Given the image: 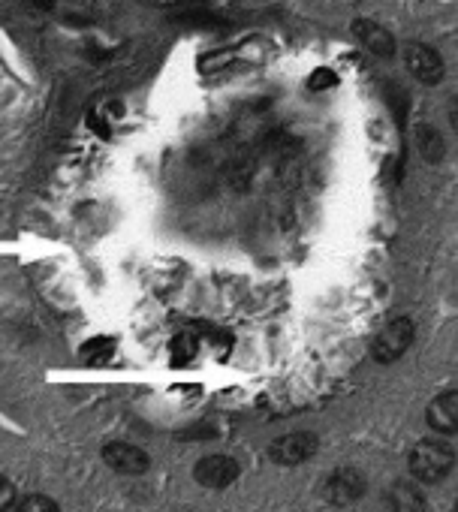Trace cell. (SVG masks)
Segmentation results:
<instances>
[{
  "label": "cell",
  "mask_w": 458,
  "mask_h": 512,
  "mask_svg": "<svg viewBox=\"0 0 458 512\" xmlns=\"http://www.w3.org/2000/svg\"><path fill=\"white\" fill-rule=\"evenodd\" d=\"M16 503H19V497H16V485H13V479L0 473V512L16 509Z\"/></svg>",
  "instance_id": "16"
},
{
  "label": "cell",
  "mask_w": 458,
  "mask_h": 512,
  "mask_svg": "<svg viewBox=\"0 0 458 512\" xmlns=\"http://www.w3.org/2000/svg\"><path fill=\"white\" fill-rule=\"evenodd\" d=\"M386 512H425V491L413 479H395L383 494Z\"/></svg>",
  "instance_id": "10"
},
{
  "label": "cell",
  "mask_w": 458,
  "mask_h": 512,
  "mask_svg": "<svg viewBox=\"0 0 458 512\" xmlns=\"http://www.w3.org/2000/svg\"><path fill=\"white\" fill-rule=\"evenodd\" d=\"M413 341H416V323L410 317H392L374 332L371 359L380 365H392L413 347Z\"/></svg>",
  "instance_id": "2"
},
{
  "label": "cell",
  "mask_w": 458,
  "mask_h": 512,
  "mask_svg": "<svg viewBox=\"0 0 458 512\" xmlns=\"http://www.w3.org/2000/svg\"><path fill=\"white\" fill-rule=\"evenodd\" d=\"M425 422L434 434L452 437L458 434V389H443L437 392L428 407H425Z\"/></svg>",
  "instance_id": "8"
},
{
  "label": "cell",
  "mask_w": 458,
  "mask_h": 512,
  "mask_svg": "<svg viewBox=\"0 0 458 512\" xmlns=\"http://www.w3.org/2000/svg\"><path fill=\"white\" fill-rule=\"evenodd\" d=\"M13 512H61V506L49 494H25Z\"/></svg>",
  "instance_id": "14"
},
{
  "label": "cell",
  "mask_w": 458,
  "mask_h": 512,
  "mask_svg": "<svg viewBox=\"0 0 458 512\" xmlns=\"http://www.w3.org/2000/svg\"><path fill=\"white\" fill-rule=\"evenodd\" d=\"M416 148H419L422 160H428V163H440L446 157V139L431 124H419L416 127Z\"/></svg>",
  "instance_id": "11"
},
{
  "label": "cell",
  "mask_w": 458,
  "mask_h": 512,
  "mask_svg": "<svg viewBox=\"0 0 458 512\" xmlns=\"http://www.w3.org/2000/svg\"><path fill=\"white\" fill-rule=\"evenodd\" d=\"M455 467V452L446 440H437V437H425L419 443L410 446L407 452V470H410V479L419 482V485H437L443 482Z\"/></svg>",
  "instance_id": "1"
},
{
  "label": "cell",
  "mask_w": 458,
  "mask_h": 512,
  "mask_svg": "<svg viewBox=\"0 0 458 512\" xmlns=\"http://www.w3.org/2000/svg\"><path fill=\"white\" fill-rule=\"evenodd\" d=\"M100 455H103L106 467H112V470L121 473V476H142V473H148V467H151V455H148L142 446L127 443V440H112V443H106Z\"/></svg>",
  "instance_id": "7"
},
{
  "label": "cell",
  "mask_w": 458,
  "mask_h": 512,
  "mask_svg": "<svg viewBox=\"0 0 458 512\" xmlns=\"http://www.w3.org/2000/svg\"><path fill=\"white\" fill-rule=\"evenodd\" d=\"M196 335L205 338V341H208L211 347H217V350H229V347H233V335H229L226 329L211 326V323H199V326H196Z\"/></svg>",
  "instance_id": "15"
},
{
  "label": "cell",
  "mask_w": 458,
  "mask_h": 512,
  "mask_svg": "<svg viewBox=\"0 0 458 512\" xmlns=\"http://www.w3.org/2000/svg\"><path fill=\"white\" fill-rule=\"evenodd\" d=\"M196 356H199V335H196V332H178V335L169 341V362H172L175 368L190 365Z\"/></svg>",
  "instance_id": "12"
},
{
  "label": "cell",
  "mask_w": 458,
  "mask_h": 512,
  "mask_svg": "<svg viewBox=\"0 0 458 512\" xmlns=\"http://www.w3.org/2000/svg\"><path fill=\"white\" fill-rule=\"evenodd\" d=\"M449 124H452V130L458 133V94H455L452 103H449Z\"/></svg>",
  "instance_id": "17"
},
{
  "label": "cell",
  "mask_w": 458,
  "mask_h": 512,
  "mask_svg": "<svg viewBox=\"0 0 458 512\" xmlns=\"http://www.w3.org/2000/svg\"><path fill=\"white\" fill-rule=\"evenodd\" d=\"M365 491H368V479L359 467L341 464L323 476V497L332 506H353L365 497Z\"/></svg>",
  "instance_id": "3"
},
{
  "label": "cell",
  "mask_w": 458,
  "mask_h": 512,
  "mask_svg": "<svg viewBox=\"0 0 458 512\" xmlns=\"http://www.w3.org/2000/svg\"><path fill=\"white\" fill-rule=\"evenodd\" d=\"M353 37L359 40V46L365 52H371L374 58H395L398 55V40L392 37V31L374 19H359L353 22Z\"/></svg>",
  "instance_id": "9"
},
{
  "label": "cell",
  "mask_w": 458,
  "mask_h": 512,
  "mask_svg": "<svg viewBox=\"0 0 458 512\" xmlns=\"http://www.w3.org/2000/svg\"><path fill=\"white\" fill-rule=\"evenodd\" d=\"M242 476V467L233 455H223V452H214V455H205L196 461L193 467V479L202 485V488H214V491H223L229 485H236Z\"/></svg>",
  "instance_id": "6"
},
{
  "label": "cell",
  "mask_w": 458,
  "mask_h": 512,
  "mask_svg": "<svg viewBox=\"0 0 458 512\" xmlns=\"http://www.w3.org/2000/svg\"><path fill=\"white\" fill-rule=\"evenodd\" d=\"M401 58H404L407 73L422 85H440L446 76V64H443L440 52L428 43H407L401 49Z\"/></svg>",
  "instance_id": "5"
},
{
  "label": "cell",
  "mask_w": 458,
  "mask_h": 512,
  "mask_svg": "<svg viewBox=\"0 0 458 512\" xmlns=\"http://www.w3.org/2000/svg\"><path fill=\"white\" fill-rule=\"evenodd\" d=\"M320 449V437L314 431H287L278 440L269 443V458L281 467H299L308 464Z\"/></svg>",
  "instance_id": "4"
},
{
  "label": "cell",
  "mask_w": 458,
  "mask_h": 512,
  "mask_svg": "<svg viewBox=\"0 0 458 512\" xmlns=\"http://www.w3.org/2000/svg\"><path fill=\"white\" fill-rule=\"evenodd\" d=\"M79 356H82L85 365L103 368V365H109V359L115 356V341H112V338H91V341H85V347L79 350Z\"/></svg>",
  "instance_id": "13"
}]
</instances>
